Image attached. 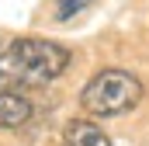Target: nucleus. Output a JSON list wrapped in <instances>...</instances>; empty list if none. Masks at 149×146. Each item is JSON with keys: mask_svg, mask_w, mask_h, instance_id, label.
Segmentation results:
<instances>
[{"mask_svg": "<svg viewBox=\"0 0 149 146\" xmlns=\"http://www.w3.org/2000/svg\"><path fill=\"white\" fill-rule=\"evenodd\" d=\"M70 66V52L45 38H17L0 52V91L42 87Z\"/></svg>", "mask_w": 149, "mask_h": 146, "instance_id": "obj_1", "label": "nucleus"}, {"mask_svg": "<svg viewBox=\"0 0 149 146\" xmlns=\"http://www.w3.org/2000/svg\"><path fill=\"white\" fill-rule=\"evenodd\" d=\"M142 98V84L125 70H101L80 94V105L90 111V115H121V111L135 108Z\"/></svg>", "mask_w": 149, "mask_h": 146, "instance_id": "obj_2", "label": "nucleus"}, {"mask_svg": "<svg viewBox=\"0 0 149 146\" xmlns=\"http://www.w3.org/2000/svg\"><path fill=\"white\" fill-rule=\"evenodd\" d=\"M31 118V105L14 94V91H0V129H21Z\"/></svg>", "mask_w": 149, "mask_h": 146, "instance_id": "obj_3", "label": "nucleus"}, {"mask_svg": "<svg viewBox=\"0 0 149 146\" xmlns=\"http://www.w3.org/2000/svg\"><path fill=\"white\" fill-rule=\"evenodd\" d=\"M63 146H111V139H108L94 122H70Z\"/></svg>", "mask_w": 149, "mask_h": 146, "instance_id": "obj_4", "label": "nucleus"}, {"mask_svg": "<svg viewBox=\"0 0 149 146\" xmlns=\"http://www.w3.org/2000/svg\"><path fill=\"white\" fill-rule=\"evenodd\" d=\"M90 4H94V0H52V7H56L52 14H56L59 21H70L73 14H80V11L90 7Z\"/></svg>", "mask_w": 149, "mask_h": 146, "instance_id": "obj_5", "label": "nucleus"}]
</instances>
